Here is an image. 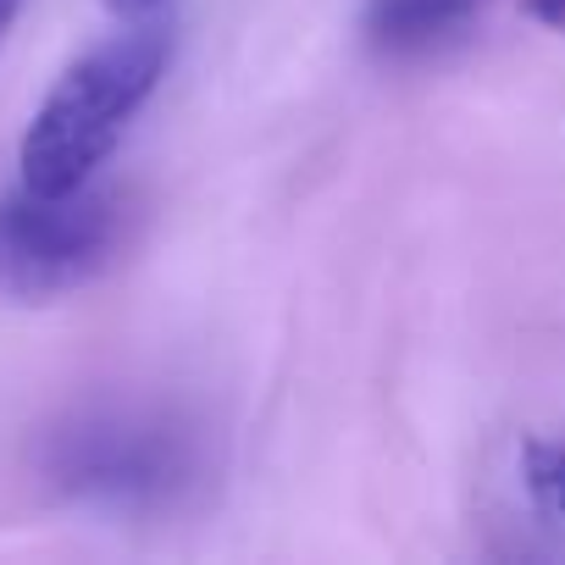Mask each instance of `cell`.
<instances>
[{
	"label": "cell",
	"instance_id": "52a82bcc",
	"mask_svg": "<svg viewBox=\"0 0 565 565\" xmlns=\"http://www.w3.org/2000/svg\"><path fill=\"white\" fill-rule=\"evenodd\" d=\"M106 12H117V18H128V23H139V18H150L161 0H100Z\"/></svg>",
	"mask_w": 565,
	"mask_h": 565
},
{
	"label": "cell",
	"instance_id": "7a4b0ae2",
	"mask_svg": "<svg viewBox=\"0 0 565 565\" xmlns=\"http://www.w3.org/2000/svg\"><path fill=\"white\" fill-rule=\"evenodd\" d=\"M128 249V200L84 183L67 194H0V300L56 306L100 282Z\"/></svg>",
	"mask_w": 565,
	"mask_h": 565
},
{
	"label": "cell",
	"instance_id": "ba28073f",
	"mask_svg": "<svg viewBox=\"0 0 565 565\" xmlns=\"http://www.w3.org/2000/svg\"><path fill=\"white\" fill-rule=\"evenodd\" d=\"M23 7H29V0H0V51H7V40H12V29H18Z\"/></svg>",
	"mask_w": 565,
	"mask_h": 565
},
{
	"label": "cell",
	"instance_id": "8992f818",
	"mask_svg": "<svg viewBox=\"0 0 565 565\" xmlns=\"http://www.w3.org/2000/svg\"><path fill=\"white\" fill-rule=\"evenodd\" d=\"M521 7H526V18H532V23H543V29L565 34V0H521Z\"/></svg>",
	"mask_w": 565,
	"mask_h": 565
},
{
	"label": "cell",
	"instance_id": "277c9868",
	"mask_svg": "<svg viewBox=\"0 0 565 565\" xmlns=\"http://www.w3.org/2000/svg\"><path fill=\"white\" fill-rule=\"evenodd\" d=\"M482 12V0H366L361 34L388 62H416L455 45Z\"/></svg>",
	"mask_w": 565,
	"mask_h": 565
},
{
	"label": "cell",
	"instance_id": "6da1fadb",
	"mask_svg": "<svg viewBox=\"0 0 565 565\" xmlns=\"http://www.w3.org/2000/svg\"><path fill=\"white\" fill-rule=\"evenodd\" d=\"M172 62V34L161 23H134L106 45L84 51L40 100L18 145V183L34 194H67L95 183V172L117 156L122 134L161 89Z\"/></svg>",
	"mask_w": 565,
	"mask_h": 565
},
{
	"label": "cell",
	"instance_id": "3957f363",
	"mask_svg": "<svg viewBox=\"0 0 565 565\" xmlns=\"http://www.w3.org/2000/svg\"><path fill=\"white\" fill-rule=\"evenodd\" d=\"M34 466L62 499L100 510H145L172 499V488L189 477V444L156 416L84 411L40 438Z\"/></svg>",
	"mask_w": 565,
	"mask_h": 565
},
{
	"label": "cell",
	"instance_id": "5b68a950",
	"mask_svg": "<svg viewBox=\"0 0 565 565\" xmlns=\"http://www.w3.org/2000/svg\"><path fill=\"white\" fill-rule=\"evenodd\" d=\"M521 488L537 515L565 526V438H526L521 444Z\"/></svg>",
	"mask_w": 565,
	"mask_h": 565
}]
</instances>
